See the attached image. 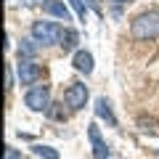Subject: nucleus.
Segmentation results:
<instances>
[{"label": "nucleus", "instance_id": "obj_16", "mask_svg": "<svg viewBox=\"0 0 159 159\" xmlns=\"http://www.w3.org/2000/svg\"><path fill=\"white\" fill-rule=\"evenodd\" d=\"M48 111H51L53 119H66V111H64V109H48Z\"/></svg>", "mask_w": 159, "mask_h": 159}, {"label": "nucleus", "instance_id": "obj_3", "mask_svg": "<svg viewBox=\"0 0 159 159\" xmlns=\"http://www.w3.org/2000/svg\"><path fill=\"white\" fill-rule=\"evenodd\" d=\"M24 103H27L32 111H48L51 109V88L48 85H32L24 96Z\"/></svg>", "mask_w": 159, "mask_h": 159}, {"label": "nucleus", "instance_id": "obj_6", "mask_svg": "<svg viewBox=\"0 0 159 159\" xmlns=\"http://www.w3.org/2000/svg\"><path fill=\"white\" fill-rule=\"evenodd\" d=\"M88 135H90V143H93V157H96V159H109V146L103 143L101 130H98L96 122L88 125Z\"/></svg>", "mask_w": 159, "mask_h": 159}, {"label": "nucleus", "instance_id": "obj_17", "mask_svg": "<svg viewBox=\"0 0 159 159\" xmlns=\"http://www.w3.org/2000/svg\"><path fill=\"white\" fill-rule=\"evenodd\" d=\"M6 82H8L6 88H8V90H11V88H13V74H11V69H8V74H6Z\"/></svg>", "mask_w": 159, "mask_h": 159}, {"label": "nucleus", "instance_id": "obj_2", "mask_svg": "<svg viewBox=\"0 0 159 159\" xmlns=\"http://www.w3.org/2000/svg\"><path fill=\"white\" fill-rule=\"evenodd\" d=\"M64 29L56 21H34L32 24V37L37 40L40 45H53V43H61Z\"/></svg>", "mask_w": 159, "mask_h": 159}, {"label": "nucleus", "instance_id": "obj_13", "mask_svg": "<svg viewBox=\"0 0 159 159\" xmlns=\"http://www.w3.org/2000/svg\"><path fill=\"white\" fill-rule=\"evenodd\" d=\"M69 6L74 8V13H77L80 21H85L88 19V8H85V0H69Z\"/></svg>", "mask_w": 159, "mask_h": 159}, {"label": "nucleus", "instance_id": "obj_11", "mask_svg": "<svg viewBox=\"0 0 159 159\" xmlns=\"http://www.w3.org/2000/svg\"><path fill=\"white\" fill-rule=\"evenodd\" d=\"M77 32H74V29H66V32L61 34V43H58V45L64 48V53H69V51H74V48H77Z\"/></svg>", "mask_w": 159, "mask_h": 159}, {"label": "nucleus", "instance_id": "obj_8", "mask_svg": "<svg viewBox=\"0 0 159 159\" xmlns=\"http://www.w3.org/2000/svg\"><path fill=\"white\" fill-rule=\"evenodd\" d=\"M96 114H98L101 119H106V122H109L111 127H117V117H114V111H111V103H109L103 96L96 101Z\"/></svg>", "mask_w": 159, "mask_h": 159}, {"label": "nucleus", "instance_id": "obj_18", "mask_svg": "<svg viewBox=\"0 0 159 159\" xmlns=\"http://www.w3.org/2000/svg\"><path fill=\"white\" fill-rule=\"evenodd\" d=\"M157 154H159V151H157Z\"/></svg>", "mask_w": 159, "mask_h": 159}, {"label": "nucleus", "instance_id": "obj_9", "mask_svg": "<svg viewBox=\"0 0 159 159\" xmlns=\"http://www.w3.org/2000/svg\"><path fill=\"white\" fill-rule=\"evenodd\" d=\"M45 13H51V16H56V19H61V21H69V8L64 6L61 0H48L45 3Z\"/></svg>", "mask_w": 159, "mask_h": 159}, {"label": "nucleus", "instance_id": "obj_4", "mask_svg": "<svg viewBox=\"0 0 159 159\" xmlns=\"http://www.w3.org/2000/svg\"><path fill=\"white\" fill-rule=\"evenodd\" d=\"M16 72H19V82H21V85H37V80L43 77V69H40L32 58H19Z\"/></svg>", "mask_w": 159, "mask_h": 159}, {"label": "nucleus", "instance_id": "obj_12", "mask_svg": "<svg viewBox=\"0 0 159 159\" xmlns=\"http://www.w3.org/2000/svg\"><path fill=\"white\" fill-rule=\"evenodd\" d=\"M32 151L37 154L40 159H61V154H58L56 148H51V146H32Z\"/></svg>", "mask_w": 159, "mask_h": 159}, {"label": "nucleus", "instance_id": "obj_1", "mask_svg": "<svg viewBox=\"0 0 159 159\" xmlns=\"http://www.w3.org/2000/svg\"><path fill=\"white\" fill-rule=\"evenodd\" d=\"M130 32L135 40H154L159 37V11H143L141 16L133 19Z\"/></svg>", "mask_w": 159, "mask_h": 159}, {"label": "nucleus", "instance_id": "obj_15", "mask_svg": "<svg viewBox=\"0 0 159 159\" xmlns=\"http://www.w3.org/2000/svg\"><path fill=\"white\" fill-rule=\"evenodd\" d=\"M6 159H21V151H19V148H11V146H8V148H6Z\"/></svg>", "mask_w": 159, "mask_h": 159}, {"label": "nucleus", "instance_id": "obj_10", "mask_svg": "<svg viewBox=\"0 0 159 159\" xmlns=\"http://www.w3.org/2000/svg\"><path fill=\"white\" fill-rule=\"evenodd\" d=\"M40 43L37 40H21V45H19V58H34V53H37Z\"/></svg>", "mask_w": 159, "mask_h": 159}, {"label": "nucleus", "instance_id": "obj_5", "mask_svg": "<svg viewBox=\"0 0 159 159\" xmlns=\"http://www.w3.org/2000/svg\"><path fill=\"white\" fill-rule=\"evenodd\" d=\"M64 103H66L69 109H82L88 103V85H82V82H74V85L66 88V93H64Z\"/></svg>", "mask_w": 159, "mask_h": 159}, {"label": "nucleus", "instance_id": "obj_7", "mask_svg": "<svg viewBox=\"0 0 159 159\" xmlns=\"http://www.w3.org/2000/svg\"><path fill=\"white\" fill-rule=\"evenodd\" d=\"M72 64H74V69H77V72L90 74V72H93V53H90V51H77Z\"/></svg>", "mask_w": 159, "mask_h": 159}, {"label": "nucleus", "instance_id": "obj_14", "mask_svg": "<svg viewBox=\"0 0 159 159\" xmlns=\"http://www.w3.org/2000/svg\"><path fill=\"white\" fill-rule=\"evenodd\" d=\"M141 130H143V133H148V135H154V133H157V127H154L151 119H148V122H146V119H141Z\"/></svg>", "mask_w": 159, "mask_h": 159}]
</instances>
